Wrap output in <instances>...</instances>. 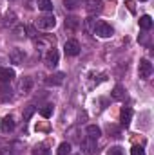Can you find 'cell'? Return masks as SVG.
<instances>
[{
    "label": "cell",
    "mask_w": 154,
    "mask_h": 155,
    "mask_svg": "<svg viewBox=\"0 0 154 155\" xmlns=\"http://www.w3.org/2000/svg\"><path fill=\"white\" fill-rule=\"evenodd\" d=\"M102 11V0H87V13L93 16Z\"/></svg>",
    "instance_id": "cell-13"
},
{
    "label": "cell",
    "mask_w": 154,
    "mask_h": 155,
    "mask_svg": "<svg viewBox=\"0 0 154 155\" xmlns=\"http://www.w3.org/2000/svg\"><path fill=\"white\" fill-rule=\"evenodd\" d=\"M85 134H87V139L98 141V139H100V135H102V130H100L96 124H89V126H87V130H85Z\"/></svg>",
    "instance_id": "cell-12"
},
{
    "label": "cell",
    "mask_w": 154,
    "mask_h": 155,
    "mask_svg": "<svg viewBox=\"0 0 154 155\" xmlns=\"http://www.w3.org/2000/svg\"><path fill=\"white\" fill-rule=\"evenodd\" d=\"M138 74L142 79H149L151 74H152V63L147 60V58H143V60H140V65H138Z\"/></svg>",
    "instance_id": "cell-3"
},
{
    "label": "cell",
    "mask_w": 154,
    "mask_h": 155,
    "mask_svg": "<svg viewBox=\"0 0 154 155\" xmlns=\"http://www.w3.org/2000/svg\"><path fill=\"white\" fill-rule=\"evenodd\" d=\"M44 61H45V67H47V69H54V67L58 65V61H60L58 51H56V49H49L47 54H45V58H44Z\"/></svg>",
    "instance_id": "cell-4"
},
{
    "label": "cell",
    "mask_w": 154,
    "mask_h": 155,
    "mask_svg": "<svg viewBox=\"0 0 154 155\" xmlns=\"http://www.w3.org/2000/svg\"><path fill=\"white\" fill-rule=\"evenodd\" d=\"M107 155H123V150H121L120 146H111L109 152H107Z\"/></svg>",
    "instance_id": "cell-26"
},
{
    "label": "cell",
    "mask_w": 154,
    "mask_h": 155,
    "mask_svg": "<svg viewBox=\"0 0 154 155\" xmlns=\"http://www.w3.org/2000/svg\"><path fill=\"white\" fill-rule=\"evenodd\" d=\"M80 24H82V22H80L78 16H67V20H65V29L71 31V33H75V31H78Z\"/></svg>",
    "instance_id": "cell-14"
},
{
    "label": "cell",
    "mask_w": 154,
    "mask_h": 155,
    "mask_svg": "<svg viewBox=\"0 0 154 155\" xmlns=\"http://www.w3.org/2000/svg\"><path fill=\"white\" fill-rule=\"evenodd\" d=\"M40 114H42V117H51L53 116V105H45L44 108H40Z\"/></svg>",
    "instance_id": "cell-24"
},
{
    "label": "cell",
    "mask_w": 154,
    "mask_h": 155,
    "mask_svg": "<svg viewBox=\"0 0 154 155\" xmlns=\"http://www.w3.org/2000/svg\"><path fill=\"white\" fill-rule=\"evenodd\" d=\"M142 2H145V0H142Z\"/></svg>",
    "instance_id": "cell-31"
},
{
    "label": "cell",
    "mask_w": 154,
    "mask_h": 155,
    "mask_svg": "<svg viewBox=\"0 0 154 155\" xmlns=\"http://www.w3.org/2000/svg\"><path fill=\"white\" fill-rule=\"evenodd\" d=\"M140 27H142L143 31H149V29L152 27V18H151L149 15H143V16H140Z\"/></svg>",
    "instance_id": "cell-17"
},
{
    "label": "cell",
    "mask_w": 154,
    "mask_h": 155,
    "mask_svg": "<svg viewBox=\"0 0 154 155\" xmlns=\"http://www.w3.org/2000/svg\"><path fill=\"white\" fill-rule=\"evenodd\" d=\"M64 78H65V74H64V72L51 74V76L45 78V85H47V87H60V85L64 83Z\"/></svg>",
    "instance_id": "cell-8"
},
{
    "label": "cell",
    "mask_w": 154,
    "mask_h": 155,
    "mask_svg": "<svg viewBox=\"0 0 154 155\" xmlns=\"http://www.w3.org/2000/svg\"><path fill=\"white\" fill-rule=\"evenodd\" d=\"M64 5H65V9H69V11H75L78 5H80V0H64Z\"/></svg>",
    "instance_id": "cell-23"
},
{
    "label": "cell",
    "mask_w": 154,
    "mask_h": 155,
    "mask_svg": "<svg viewBox=\"0 0 154 155\" xmlns=\"http://www.w3.org/2000/svg\"><path fill=\"white\" fill-rule=\"evenodd\" d=\"M13 78H15V71H13V69H9V67L0 69V81H2V83H11Z\"/></svg>",
    "instance_id": "cell-15"
},
{
    "label": "cell",
    "mask_w": 154,
    "mask_h": 155,
    "mask_svg": "<svg viewBox=\"0 0 154 155\" xmlns=\"http://www.w3.org/2000/svg\"><path fill=\"white\" fill-rule=\"evenodd\" d=\"M82 150L85 155H98V146H96V141L93 139H87L83 144H82Z\"/></svg>",
    "instance_id": "cell-10"
},
{
    "label": "cell",
    "mask_w": 154,
    "mask_h": 155,
    "mask_svg": "<svg viewBox=\"0 0 154 155\" xmlns=\"http://www.w3.org/2000/svg\"><path fill=\"white\" fill-rule=\"evenodd\" d=\"M5 25H9V27H15V24H16V15L15 13H7L5 15V22H4Z\"/></svg>",
    "instance_id": "cell-22"
},
{
    "label": "cell",
    "mask_w": 154,
    "mask_h": 155,
    "mask_svg": "<svg viewBox=\"0 0 154 155\" xmlns=\"http://www.w3.org/2000/svg\"><path fill=\"white\" fill-rule=\"evenodd\" d=\"M94 24H96V22H94V18H93V16H89V18H85V20H83V29H85L87 33H91V31L94 29Z\"/></svg>",
    "instance_id": "cell-21"
},
{
    "label": "cell",
    "mask_w": 154,
    "mask_h": 155,
    "mask_svg": "<svg viewBox=\"0 0 154 155\" xmlns=\"http://www.w3.org/2000/svg\"><path fill=\"white\" fill-rule=\"evenodd\" d=\"M13 31H15V35H16V36H24V33H26V27H22V25H16V27H13Z\"/></svg>",
    "instance_id": "cell-28"
},
{
    "label": "cell",
    "mask_w": 154,
    "mask_h": 155,
    "mask_svg": "<svg viewBox=\"0 0 154 155\" xmlns=\"http://www.w3.org/2000/svg\"><path fill=\"white\" fill-rule=\"evenodd\" d=\"M93 33H94L96 36H100V38H111V36H113V27H111L107 22H103V20H98V22L94 24V29H93Z\"/></svg>",
    "instance_id": "cell-1"
},
{
    "label": "cell",
    "mask_w": 154,
    "mask_h": 155,
    "mask_svg": "<svg viewBox=\"0 0 154 155\" xmlns=\"http://www.w3.org/2000/svg\"><path fill=\"white\" fill-rule=\"evenodd\" d=\"M0 155H13V152H11V148H2Z\"/></svg>",
    "instance_id": "cell-30"
},
{
    "label": "cell",
    "mask_w": 154,
    "mask_h": 155,
    "mask_svg": "<svg viewBox=\"0 0 154 155\" xmlns=\"http://www.w3.org/2000/svg\"><path fill=\"white\" fill-rule=\"evenodd\" d=\"M131 155H145V152H143V148H142V146H132Z\"/></svg>",
    "instance_id": "cell-27"
},
{
    "label": "cell",
    "mask_w": 154,
    "mask_h": 155,
    "mask_svg": "<svg viewBox=\"0 0 154 155\" xmlns=\"http://www.w3.org/2000/svg\"><path fill=\"white\" fill-rule=\"evenodd\" d=\"M54 25H56V18L53 15H42V16H38V20H37V27L38 29H44V31H49Z\"/></svg>",
    "instance_id": "cell-2"
},
{
    "label": "cell",
    "mask_w": 154,
    "mask_h": 155,
    "mask_svg": "<svg viewBox=\"0 0 154 155\" xmlns=\"http://www.w3.org/2000/svg\"><path fill=\"white\" fill-rule=\"evenodd\" d=\"M26 31H27V35H29L31 38H35V36H37V31H35V27H31V25H29V27H26Z\"/></svg>",
    "instance_id": "cell-29"
},
{
    "label": "cell",
    "mask_w": 154,
    "mask_h": 155,
    "mask_svg": "<svg viewBox=\"0 0 154 155\" xmlns=\"http://www.w3.org/2000/svg\"><path fill=\"white\" fill-rule=\"evenodd\" d=\"M64 51L67 56H78L80 54V43L76 40H67L65 45H64Z\"/></svg>",
    "instance_id": "cell-6"
},
{
    "label": "cell",
    "mask_w": 154,
    "mask_h": 155,
    "mask_svg": "<svg viewBox=\"0 0 154 155\" xmlns=\"http://www.w3.org/2000/svg\"><path fill=\"white\" fill-rule=\"evenodd\" d=\"M37 5H38L40 11H44V13H51L53 11V2L51 0H37Z\"/></svg>",
    "instance_id": "cell-16"
},
{
    "label": "cell",
    "mask_w": 154,
    "mask_h": 155,
    "mask_svg": "<svg viewBox=\"0 0 154 155\" xmlns=\"http://www.w3.org/2000/svg\"><path fill=\"white\" fill-rule=\"evenodd\" d=\"M33 153L35 155H49V150H45V146L40 144V146H37V148L33 150Z\"/></svg>",
    "instance_id": "cell-25"
},
{
    "label": "cell",
    "mask_w": 154,
    "mask_h": 155,
    "mask_svg": "<svg viewBox=\"0 0 154 155\" xmlns=\"http://www.w3.org/2000/svg\"><path fill=\"white\" fill-rule=\"evenodd\" d=\"M37 112V108L33 107V105H29V107H26V110L22 112V116H24V121H29L31 117H33V114Z\"/></svg>",
    "instance_id": "cell-20"
},
{
    "label": "cell",
    "mask_w": 154,
    "mask_h": 155,
    "mask_svg": "<svg viewBox=\"0 0 154 155\" xmlns=\"http://www.w3.org/2000/svg\"><path fill=\"white\" fill-rule=\"evenodd\" d=\"M111 96H113V99H116V101H121V99L125 97L123 87H121V85H116L114 88H113V92H111Z\"/></svg>",
    "instance_id": "cell-18"
},
{
    "label": "cell",
    "mask_w": 154,
    "mask_h": 155,
    "mask_svg": "<svg viewBox=\"0 0 154 155\" xmlns=\"http://www.w3.org/2000/svg\"><path fill=\"white\" fill-rule=\"evenodd\" d=\"M33 88V78L31 76H24L18 81V92L20 94H29Z\"/></svg>",
    "instance_id": "cell-7"
},
{
    "label": "cell",
    "mask_w": 154,
    "mask_h": 155,
    "mask_svg": "<svg viewBox=\"0 0 154 155\" xmlns=\"http://www.w3.org/2000/svg\"><path fill=\"white\" fill-rule=\"evenodd\" d=\"M58 155H71V143H62L56 150Z\"/></svg>",
    "instance_id": "cell-19"
},
{
    "label": "cell",
    "mask_w": 154,
    "mask_h": 155,
    "mask_svg": "<svg viewBox=\"0 0 154 155\" xmlns=\"http://www.w3.org/2000/svg\"><path fill=\"white\" fill-rule=\"evenodd\" d=\"M15 126H16V123H15V119L11 116H5L2 119V123H0V130L4 132V134H9V132H13L15 130Z\"/></svg>",
    "instance_id": "cell-9"
},
{
    "label": "cell",
    "mask_w": 154,
    "mask_h": 155,
    "mask_svg": "<svg viewBox=\"0 0 154 155\" xmlns=\"http://www.w3.org/2000/svg\"><path fill=\"white\" fill-rule=\"evenodd\" d=\"M24 58H26V52H24V49H13L11 52H9V61L13 63V65H20V63H24Z\"/></svg>",
    "instance_id": "cell-5"
},
{
    "label": "cell",
    "mask_w": 154,
    "mask_h": 155,
    "mask_svg": "<svg viewBox=\"0 0 154 155\" xmlns=\"http://www.w3.org/2000/svg\"><path fill=\"white\" fill-rule=\"evenodd\" d=\"M131 119H132V110L129 108V107H123L121 108V112H120V123H121V126H129L131 124Z\"/></svg>",
    "instance_id": "cell-11"
}]
</instances>
